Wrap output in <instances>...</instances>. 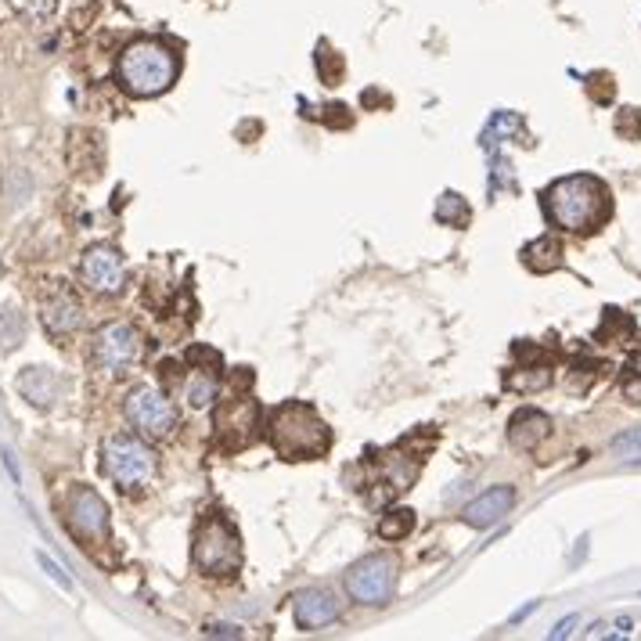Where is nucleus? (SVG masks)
Returning a JSON list of instances; mask_svg holds the SVG:
<instances>
[{
  "label": "nucleus",
  "mask_w": 641,
  "mask_h": 641,
  "mask_svg": "<svg viewBox=\"0 0 641 641\" xmlns=\"http://www.w3.org/2000/svg\"><path fill=\"white\" fill-rule=\"evenodd\" d=\"M206 634L209 638H238V627H227V623H217V627H206Z\"/></svg>",
  "instance_id": "473e14b6"
},
{
  "label": "nucleus",
  "mask_w": 641,
  "mask_h": 641,
  "mask_svg": "<svg viewBox=\"0 0 641 641\" xmlns=\"http://www.w3.org/2000/svg\"><path fill=\"white\" fill-rule=\"evenodd\" d=\"M37 562H40V566H44V569H47V573H51V580H55V584H62V587H73V580L65 577V569H62V566H58V562H55V559H47L44 551H37Z\"/></svg>",
  "instance_id": "c756f323"
},
{
  "label": "nucleus",
  "mask_w": 641,
  "mask_h": 641,
  "mask_svg": "<svg viewBox=\"0 0 641 641\" xmlns=\"http://www.w3.org/2000/svg\"><path fill=\"white\" fill-rule=\"evenodd\" d=\"M15 386L33 407H51L58 400V393H62V379L51 368H26Z\"/></svg>",
  "instance_id": "dca6fc26"
},
{
  "label": "nucleus",
  "mask_w": 641,
  "mask_h": 641,
  "mask_svg": "<svg viewBox=\"0 0 641 641\" xmlns=\"http://www.w3.org/2000/svg\"><path fill=\"white\" fill-rule=\"evenodd\" d=\"M631 371H641V353H638V357H634V361H631Z\"/></svg>",
  "instance_id": "72a5a7b5"
},
{
  "label": "nucleus",
  "mask_w": 641,
  "mask_h": 641,
  "mask_svg": "<svg viewBox=\"0 0 641 641\" xmlns=\"http://www.w3.org/2000/svg\"><path fill=\"white\" fill-rule=\"evenodd\" d=\"M267 443L285 461H310L332 447V429L310 404L289 400V404L274 407L267 418Z\"/></svg>",
  "instance_id": "7ed1b4c3"
},
{
  "label": "nucleus",
  "mask_w": 641,
  "mask_h": 641,
  "mask_svg": "<svg viewBox=\"0 0 641 641\" xmlns=\"http://www.w3.org/2000/svg\"><path fill=\"white\" fill-rule=\"evenodd\" d=\"M515 505V490L512 487H494L487 490V494H479L476 501H469V505L461 508V519L469 526H476V530H487V526H494L497 519H505L508 512H512Z\"/></svg>",
  "instance_id": "ddd939ff"
},
{
  "label": "nucleus",
  "mask_w": 641,
  "mask_h": 641,
  "mask_svg": "<svg viewBox=\"0 0 641 641\" xmlns=\"http://www.w3.org/2000/svg\"><path fill=\"white\" fill-rule=\"evenodd\" d=\"M346 591L361 605H386L397 591V562L389 555H368L346 573Z\"/></svg>",
  "instance_id": "0eeeda50"
},
{
  "label": "nucleus",
  "mask_w": 641,
  "mask_h": 641,
  "mask_svg": "<svg viewBox=\"0 0 641 641\" xmlns=\"http://www.w3.org/2000/svg\"><path fill=\"white\" fill-rule=\"evenodd\" d=\"M541 209L566 235H595L613 217V191L595 173H569L541 191Z\"/></svg>",
  "instance_id": "f257e3e1"
},
{
  "label": "nucleus",
  "mask_w": 641,
  "mask_h": 641,
  "mask_svg": "<svg viewBox=\"0 0 641 641\" xmlns=\"http://www.w3.org/2000/svg\"><path fill=\"white\" fill-rule=\"evenodd\" d=\"M101 469H105V476H109L119 490L134 494V490H145L155 479L159 458H155V451L141 436L116 433L101 447Z\"/></svg>",
  "instance_id": "20e7f679"
},
{
  "label": "nucleus",
  "mask_w": 641,
  "mask_h": 641,
  "mask_svg": "<svg viewBox=\"0 0 641 641\" xmlns=\"http://www.w3.org/2000/svg\"><path fill=\"white\" fill-rule=\"evenodd\" d=\"M40 317H44L47 332L55 339H65V335H73L83 325V307L69 289H58L51 299H44V314Z\"/></svg>",
  "instance_id": "4468645a"
},
{
  "label": "nucleus",
  "mask_w": 641,
  "mask_h": 641,
  "mask_svg": "<svg viewBox=\"0 0 641 641\" xmlns=\"http://www.w3.org/2000/svg\"><path fill=\"white\" fill-rule=\"evenodd\" d=\"M577 623H580V616H566V620H562L559 627L551 631V638H569V634H573V627H577Z\"/></svg>",
  "instance_id": "2f4dec72"
},
{
  "label": "nucleus",
  "mask_w": 641,
  "mask_h": 641,
  "mask_svg": "<svg viewBox=\"0 0 641 641\" xmlns=\"http://www.w3.org/2000/svg\"><path fill=\"white\" fill-rule=\"evenodd\" d=\"M123 411H127L130 425H134L137 433L152 436V440L170 436L173 429H177V407L170 404V397H166L163 389L155 386H137L127 397Z\"/></svg>",
  "instance_id": "6e6552de"
},
{
  "label": "nucleus",
  "mask_w": 641,
  "mask_h": 641,
  "mask_svg": "<svg viewBox=\"0 0 641 641\" xmlns=\"http://www.w3.org/2000/svg\"><path fill=\"white\" fill-rule=\"evenodd\" d=\"M587 91H591V98H595L598 105H609V101H613V94H616L613 76H605V73L591 76V83H587Z\"/></svg>",
  "instance_id": "bb28decb"
},
{
  "label": "nucleus",
  "mask_w": 641,
  "mask_h": 641,
  "mask_svg": "<svg viewBox=\"0 0 641 641\" xmlns=\"http://www.w3.org/2000/svg\"><path fill=\"white\" fill-rule=\"evenodd\" d=\"M505 386L515 389V393H537V389L551 386V371L548 368H519L508 375Z\"/></svg>",
  "instance_id": "4be33fe9"
},
{
  "label": "nucleus",
  "mask_w": 641,
  "mask_h": 641,
  "mask_svg": "<svg viewBox=\"0 0 641 641\" xmlns=\"http://www.w3.org/2000/svg\"><path fill=\"white\" fill-rule=\"evenodd\" d=\"M80 278L87 289L101 292V296H116L127 285V267H123V256L112 249V245H91L80 260Z\"/></svg>",
  "instance_id": "9b49d317"
},
{
  "label": "nucleus",
  "mask_w": 641,
  "mask_h": 641,
  "mask_svg": "<svg viewBox=\"0 0 641 641\" xmlns=\"http://www.w3.org/2000/svg\"><path fill=\"white\" fill-rule=\"evenodd\" d=\"M15 8H19L26 19H44V15H51L55 0H15Z\"/></svg>",
  "instance_id": "cd10ccee"
},
{
  "label": "nucleus",
  "mask_w": 641,
  "mask_h": 641,
  "mask_svg": "<svg viewBox=\"0 0 641 641\" xmlns=\"http://www.w3.org/2000/svg\"><path fill=\"white\" fill-rule=\"evenodd\" d=\"M562 256H566V249H562V242L555 235H541L537 242H530L523 249V263L530 267L533 274H551V271H559L562 263Z\"/></svg>",
  "instance_id": "a211bd4d"
},
{
  "label": "nucleus",
  "mask_w": 641,
  "mask_h": 641,
  "mask_svg": "<svg viewBox=\"0 0 641 641\" xmlns=\"http://www.w3.org/2000/svg\"><path fill=\"white\" fill-rule=\"evenodd\" d=\"M411 526H415V512L411 508H393V512L379 519V537L382 541H404Z\"/></svg>",
  "instance_id": "412c9836"
},
{
  "label": "nucleus",
  "mask_w": 641,
  "mask_h": 641,
  "mask_svg": "<svg viewBox=\"0 0 641 641\" xmlns=\"http://www.w3.org/2000/svg\"><path fill=\"white\" fill-rule=\"evenodd\" d=\"M433 213H436V220H440L443 227H465V224H469V217H472L469 202L461 199L458 191H443L440 199H436Z\"/></svg>",
  "instance_id": "aec40b11"
},
{
  "label": "nucleus",
  "mask_w": 641,
  "mask_h": 641,
  "mask_svg": "<svg viewBox=\"0 0 641 641\" xmlns=\"http://www.w3.org/2000/svg\"><path fill=\"white\" fill-rule=\"evenodd\" d=\"M263 411L253 397H231L213 415V440L220 451H245L249 443L260 440Z\"/></svg>",
  "instance_id": "423d86ee"
},
{
  "label": "nucleus",
  "mask_w": 641,
  "mask_h": 641,
  "mask_svg": "<svg viewBox=\"0 0 641 641\" xmlns=\"http://www.w3.org/2000/svg\"><path fill=\"white\" fill-rule=\"evenodd\" d=\"M379 472H382V501L386 497H397L404 494L411 483L418 479V458H411V454H386V458L379 461Z\"/></svg>",
  "instance_id": "f3484780"
},
{
  "label": "nucleus",
  "mask_w": 641,
  "mask_h": 641,
  "mask_svg": "<svg viewBox=\"0 0 641 641\" xmlns=\"http://www.w3.org/2000/svg\"><path fill=\"white\" fill-rule=\"evenodd\" d=\"M181 76V55L166 40L141 37L123 47L116 62V80L130 98H159Z\"/></svg>",
  "instance_id": "f03ea898"
},
{
  "label": "nucleus",
  "mask_w": 641,
  "mask_h": 641,
  "mask_svg": "<svg viewBox=\"0 0 641 641\" xmlns=\"http://www.w3.org/2000/svg\"><path fill=\"white\" fill-rule=\"evenodd\" d=\"M616 454H641V429H627L613 440Z\"/></svg>",
  "instance_id": "c85d7f7f"
},
{
  "label": "nucleus",
  "mask_w": 641,
  "mask_h": 641,
  "mask_svg": "<svg viewBox=\"0 0 641 641\" xmlns=\"http://www.w3.org/2000/svg\"><path fill=\"white\" fill-rule=\"evenodd\" d=\"M26 339V321L15 310H0V350H15Z\"/></svg>",
  "instance_id": "5701e85b"
},
{
  "label": "nucleus",
  "mask_w": 641,
  "mask_h": 641,
  "mask_svg": "<svg viewBox=\"0 0 641 641\" xmlns=\"http://www.w3.org/2000/svg\"><path fill=\"white\" fill-rule=\"evenodd\" d=\"M623 397L631 400V404H641V371H631L623 379Z\"/></svg>",
  "instance_id": "7c9ffc66"
},
{
  "label": "nucleus",
  "mask_w": 641,
  "mask_h": 641,
  "mask_svg": "<svg viewBox=\"0 0 641 641\" xmlns=\"http://www.w3.org/2000/svg\"><path fill=\"white\" fill-rule=\"evenodd\" d=\"M292 616H296L303 631H325V627H332L339 620V602L321 587H307V591H299L292 598Z\"/></svg>",
  "instance_id": "f8f14e48"
},
{
  "label": "nucleus",
  "mask_w": 641,
  "mask_h": 641,
  "mask_svg": "<svg viewBox=\"0 0 641 641\" xmlns=\"http://www.w3.org/2000/svg\"><path fill=\"white\" fill-rule=\"evenodd\" d=\"M191 559L206 577H235L242 569V537L224 515H206L195 530V544H191Z\"/></svg>",
  "instance_id": "39448f33"
},
{
  "label": "nucleus",
  "mask_w": 641,
  "mask_h": 641,
  "mask_svg": "<svg viewBox=\"0 0 641 641\" xmlns=\"http://www.w3.org/2000/svg\"><path fill=\"white\" fill-rule=\"evenodd\" d=\"M65 523L83 544H101L109 537V505L101 501L98 490L73 487L65 497Z\"/></svg>",
  "instance_id": "1a4fd4ad"
},
{
  "label": "nucleus",
  "mask_w": 641,
  "mask_h": 641,
  "mask_svg": "<svg viewBox=\"0 0 641 641\" xmlns=\"http://www.w3.org/2000/svg\"><path fill=\"white\" fill-rule=\"evenodd\" d=\"M137 353H141V335L127 321H112V325H105L94 335V364L101 371L119 375V371L137 361Z\"/></svg>",
  "instance_id": "9d476101"
},
{
  "label": "nucleus",
  "mask_w": 641,
  "mask_h": 641,
  "mask_svg": "<svg viewBox=\"0 0 641 641\" xmlns=\"http://www.w3.org/2000/svg\"><path fill=\"white\" fill-rule=\"evenodd\" d=\"M551 436V418L537 407H523L515 411L512 422H508V440L519 447V451H537L544 440Z\"/></svg>",
  "instance_id": "2eb2a0df"
},
{
  "label": "nucleus",
  "mask_w": 641,
  "mask_h": 641,
  "mask_svg": "<svg viewBox=\"0 0 641 641\" xmlns=\"http://www.w3.org/2000/svg\"><path fill=\"white\" fill-rule=\"evenodd\" d=\"M217 371H206V368H191L188 375V386H184V400H188L191 407H206L217 400Z\"/></svg>",
  "instance_id": "6ab92c4d"
},
{
  "label": "nucleus",
  "mask_w": 641,
  "mask_h": 641,
  "mask_svg": "<svg viewBox=\"0 0 641 641\" xmlns=\"http://www.w3.org/2000/svg\"><path fill=\"white\" fill-rule=\"evenodd\" d=\"M616 134H620L623 141H641V112L620 109V116H616Z\"/></svg>",
  "instance_id": "a878e982"
},
{
  "label": "nucleus",
  "mask_w": 641,
  "mask_h": 641,
  "mask_svg": "<svg viewBox=\"0 0 641 641\" xmlns=\"http://www.w3.org/2000/svg\"><path fill=\"white\" fill-rule=\"evenodd\" d=\"M343 69H346L343 55H335L328 44L317 47V73H321V80H325V83H339V80H343Z\"/></svg>",
  "instance_id": "393cba45"
},
{
  "label": "nucleus",
  "mask_w": 641,
  "mask_h": 641,
  "mask_svg": "<svg viewBox=\"0 0 641 641\" xmlns=\"http://www.w3.org/2000/svg\"><path fill=\"white\" fill-rule=\"evenodd\" d=\"M631 634H634V620H631V616H613V620L591 623L587 638H631Z\"/></svg>",
  "instance_id": "b1692460"
}]
</instances>
